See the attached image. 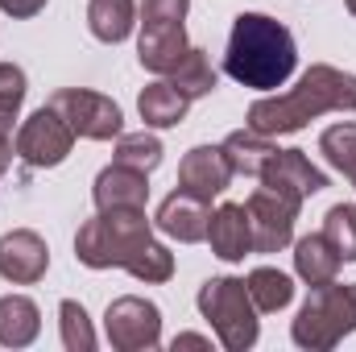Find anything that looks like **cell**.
Returning <instances> with one entry per match:
<instances>
[{"label":"cell","mask_w":356,"mask_h":352,"mask_svg":"<svg viewBox=\"0 0 356 352\" xmlns=\"http://www.w3.org/2000/svg\"><path fill=\"white\" fill-rule=\"evenodd\" d=\"M75 257L88 269H129L137 282L175 278V253L154 241L145 207H99L75 237Z\"/></svg>","instance_id":"cell-1"},{"label":"cell","mask_w":356,"mask_h":352,"mask_svg":"<svg viewBox=\"0 0 356 352\" xmlns=\"http://www.w3.org/2000/svg\"><path fill=\"white\" fill-rule=\"evenodd\" d=\"M323 112H356V75L315 63L286 95L257 99L245 120L261 137H282V133H298L302 125H311Z\"/></svg>","instance_id":"cell-2"},{"label":"cell","mask_w":356,"mask_h":352,"mask_svg":"<svg viewBox=\"0 0 356 352\" xmlns=\"http://www.w3.org/2000/svg\"><path fill=\"white\" fill-rule=\"evenodd\" d=\"M294 67H298V46L282 21H273L266 13H241L232 21L224 71L241 88L273 91L294 75Z\"/></svg>","instance_id":"cell-3"},{"label":"cell","mask_w":356,"mask_h":352,"mask_svg":"<svg viewBox=\"0 0 356 352\" xmlns=\"http://www.w3.org/2000/svg\"><path fill=\"white\" fill-rule=\"evenodd\" d=\"M356 332V282H323V286H311L290 336L298 349L311 352H332L344 336Z\"/></svg>","instance_id":"cell-4"},{"label":"cell","mask_w":356,"mask_h":352,"mask_svg":"<svg viewBox=\"0 0 356 352\" xmlns=\"http://www.w3.org/2000/svg\"><path fill=\"white\" fill-rule=\"evenodd\" d=\"M199 311L228 352H249L261 336V319L245 278H207L199 286Z\"/></svg>","instance_id":"cell-5"},{"label":"cell","mask_w":356,"mask_h":352,"mask_svg":"<svg viewBox=\"0 0 356 352\" xmlns=\"http://www.w3.org/2000/svg\"><path fill=\"white\" fill-rule=\"evenodd\" d=\"M50 108L75 129V137H88V141H112L120 137L124 129V116H120V104L99 95L88 88H63L50 95Z\"/></svg>","instance_id":"cell-6"},{"label":"cell","mask_w":356,"mask_h":352,"mask_svg":"<svg viewBox=\"0 0 356 352\" xmlns=\"http://www.w3.org/2000/svg\"><path fill=\"white\" fill-rule=\"evenodd\" d=\"M104 332H108V344L116 352L158 349V344H162V311H158V303H149V298L124 294V298L108 303V311H104Z\"/></svg>","instance_id":"cell-7"},{"label":"cell","mask_w":356,"mask_h":352,"mask_svg":"<svg viewBox=\"0 0 356 352\" xmlns=\"http://www.w3.org/2000/svg\"><path fill=\"white\" fill-rule=\"evenodd\" d=\"M71 145H75V129H71L50 104L38 108V112L21 125V133H17V158H21L25 166H38V170H50V166L67 162Z\"/></svg>","instance_id":"cell-8"},{"label":"cell","mask_w":356,"mask_h":352,"mask_svg":"<svg viewBox=\"0 0 356 352\" xmlns=\"http://www.w3.org/2000/svg\"><path fill=\"white\" fill-rule=\"evenodd\" d=\"M298 207L302 199H290V195H277L269 186H257L245 203L249 211V224H253V249L257 253H282L294 237V220H298Z\"/></svg>","instance_id":"cell-9"},{"label":"cell","mask_w":356,"mask_h":352,"mask_svg":"<svg viewBox=\"0 0 356 352\" xmlns=\"http://www.w3.org/2000/svg\"><path fill=\"white\" fill-rule=\"evenodd\" d=\"M50 269V249L38 232L29 228H13L0 237V278L13 286H33L42 282Z\"/></svg>","instance_id":"cell-10"},{"label":"cell","mask_w":356,"mask_h":352,"mask_svg":"<svg viewBox=\"0 0 356 352\" xmlns=\"http://www.w3.org/2000/svg\"><path fill=\"white\" fill-rule=\"evenodd\" d=\"M257 178H261V186L290 195V199H307V195H319L327 186V175L319 166H311V158L302 150H273V158L261 166Z\"/></svg>","instance_id":"cell-11"},{"label":"cell","mask_w":356,"mask_h":352,"mask_svg":"<svg viewBox=\"0 0 356 352\" xmlns=\"http://www.w3.org/2000/svg\"><path fill=\"white\" fill-rule=\"evenodd\" d=\"M207 220H211L207 199H199V195H191V191H182V186L162 199V207H158V216H154V224H158L166 237L182 241V245L207 241Z\"/></svg>","instance_id":"cell-12"},{"label":"cell","mask_w":356,"mask_h":352,"mask_svg":"<svg viewBox=\"0 0 356 352\" xmlns=\"http://www.w3.org/2000/svg\"><path fill=\"white\" fill-rule=\"evenodd\" d=\"M232 178L236 175H232V166H228V158H224L220 145H195L182 158V166H178V186L191 191V195H199V199H207V203L216 195H224Z\"/></svg>","instance_id":"cell-13"},{"label":"cell","mask_w":356,"mask_h":352,"mask_svg":"<svg viewBox=\"0 0 356 352\" xmlns=\"http://www.w3.org/2000/svg\"><path fill=\"white\" fill-rule=\"evenodd\" d=\"M207 241L220 262H245L253 253V224L245 203H220L207 220Z\"/></svg>","instance_id":"cell-14"},{"label":"cell","mask_w":356,"mask_h":352,"mask_svg":"<svg viewBox=\"0 0 356 352\" xmlns=\"http://www.w3.org/2000/svg\"><path fill=\"white\" fill-rule=\"evenodd\" d=\"M191 42L182 21H158V25H141V42H137V58L145 71L154 75H170L178 63L186 58Z\"/></svg>","instance_id":"cell-15"},{"label":"cell","mask_w":356,"mask_h":352,"mask_svg":"<svg viewBox=\"0 0 356 352\" xmlns=\"http://www.w3.org/2000/svg\"><path fill=\"white\" fill-rule=\"evenodd\" d=\"M95 207H145L149 203V175L112 162L95 178Z\"/></svg>","instance_id":"cell-16"},{"label":"cell","mask_w":356,"mask_h":352,"mask_svg":"<svg viewBox=\"0 0 356 352\" xmlns=\"http://www.w3.org/2000/svg\"><path fill=\"white\" fill-rule=\"evenodd\" d=\"M38 332H42V311L33 298L25 294L0 298V344L4 349H25L38 340Z\"/></svg>","instance_id":"cell-17"},{"label":"cell","mask_w":356,"mask_h":352,"mask_svg":"<svg viewBox=\"0 0 356 352\" xmlns=\"http://www.w3.org/2000/svg\"><path fill=\"white\" fill-rule=\"evenodd\" d=\"M186 108H191V99L170 79L149 83V88L141 91V99H137V112H141V120L149 129H175V125H182L186 120Z\"/></svg>","instance_id":"cell-18"},{"label":"cell","mask_w":356,"mask_h":352,"mask_svg":"<svg viewBox=\"0 0 356 352\" xmlns=\"http://www.w3.org/2000/svg\"><path fill=\"white\" fill-rule=\"evenodd\" d=\"M294 273L307 282V286H323L340 273V253L332 249V241L323 232H311L294 245Z\"/></svg>","instance_id":"cell-19"},{"label":"cell","mask_w":356,"mask_h":352,"mask_svg":"<svg viewBox=\"0 0 356 352\" xmlns=\"http://www.w3.org/2000/svg\"><path fill=\"white\" fill-rule=\"evenodd\" d=\"M224 158H228V166H232V175H249L257 178L261 175V166H266L269 158H273V141L261 137V133H253V129H236V133H228L224 137Z\"/></svg>","instance_id":"cell-20"},{"label":"cell","mask_w":356,"mask_h":352,"mask_svg":"<svg viewBox=\"0 0 356 352\" xmlns=\"http://www.w3.org/2000/svg\"><path fill=\"white\" fill-rule=\"evenodd\" d=\"M88 25L91 33L108 46L124 42L137 25V4L133 0H91L88 4Z\"/></svg>","instance_id":"cell-21"},{"label":"cell","mask_w":356,"mask_h":352,"mask_svg":"<svg viewBox=\"0 0 356 352\" xmlns=\"http://www.w3.org/2000/svg\"><path fill=\"white\" fill-rule=\"evenodd\" d=\"M245 286H249V294H253V307L261 311V315H273V311H282V307H290V298H294V282H290V273H282V269H253L249 278H245Z\"/></svg>","instance_id":"cell-22"},{"label":"cell","mask_w":356,"mask_h":352,"mask_svg":"<svg viewBox=\"0 0 356 352\" xmlns=\"http://www.w3.org/2000/svg\"><path fill=\"white\" fill-rule=\"evenodd\" d=\"M170 83H175L186 99H199V95H211L216 91V67H211V58H207V50H199V46H191L186 50V58L178 63L175 71H170Z\"/></svg>","instance_id":"cell-23"},{"label":"cell","mask_w":356,"mask_h":352,"mask_svg":"<svg viewBox=\"0 0 356 352\" xmlns=\"http://www.w3.org/2000/svg\"><path fill=\"white\" fill-rule=\"evenodd\" d=\"M162 154H166L162 141H158L154 133H145V129L116 137V162H120V166H133V170H145V175H149V170L162 166Z\"/></svg>","instance_id":"cell-24"},{"label":"cell","mask_w":356,"mask_h":352,"mask_svg":"<svg viewBox=\"0 0 356 352\" xmlns=\"http://www.w3.org/2000/svg\"><path fill=\"white\" fill-rule=\"evenodd\" d=\"M319 154H323L340 175L353 178V170H356V120L332 125V129L319 137Z\"/></svg>","instance_id":"cell-25"},{"label":"cell","mask_w":356,"mask_h":352,"mask_svg":"<svg viewBox=\"0 0 356 352\" xmlns=\"http://www.w3.org/2000/svg\"><path fill=\"white\" fill-rule=\"evenodd\" d=\"M323 237L340 253V262H356V203H336L323 216Z\"/></svg>","instance_id":"cell-26"},{"label":"cell","mask_w":356,"mask_h":352,"mask_svg":"<svg viewBox=\"0 0 356 352\" xmlns=\"http://www.w3.org/2000/svg\"><path fill=\"white\" fill-rule=\"evenodd\" d=\"M58 323H63V344H67V352H91L95 349V332H91V319H88V311H83V303L63 298Z\"/></svg>","instance_id":"cell-27"},{"label":"cell","mask_w":356,"mask_h":352,"mask_svg":"<svg viewBox=\"0 0 356 352\" xmlns=\"http://www.w3.org/2000/svg\"><path fill=\"white\" fill-rule=\"evenodd\" d=\"M25 71L21 67H13V63H0V112H8V116H17L21 112V104H25Z\"/></svg>","instance_id":"cell-28"},{"label":"cell","mask_w":356,"mask_h":352,"mask_svg":"<svg viewBox=\"0 0 356 352\" xmlns=\"http://www.w3.org/2000/svg\"><path fill=\"white\" fill-rule=\"evenodd\" d=\"M191 0H141V25H158V21H186Z\"/></svg>","instance_id":"cell-29"},{"label":"cell","mask_w":356,"mask_h":352,"mask_svg":"<svg viewBox=\"0 0 356 352\" xmlns=\"http://www.w3.org/2000/svg\"><path fill=\"white\" fill-rule=\"evenodd\" d=\"M0 8H4L8 17H21V21H25V17H38V13L46 8V0H0Z\"/></svg>","instance_id":"cell-30"},{"label":"cell","mask_w":356,"mask_h":352,"mask_svg":"<svg viewBox=\"0 0 356 352\" xmlns=\"http://www.w3.org/2000/svg\"><path fill=\"white\" fill-rule=\"evenodd\" d=\"M170 349H211V340H203V336H195V332H186V336H175V344Z\"/></svg>","instance_id":"cell-31"},{"label":"cell","mask_w":356,"mask_h":352,"mask_svg":"<svg viewBox=\"0 0 356 352\" xmlns=\"http://www.w3.org/2000/svg\"><path fill=\"white\" fill-rule=\"evenodd\" d=\"M13 154H17V150H13V137H8V141H0V175L8 170V162H13Z\"/></svg>","instance_id":"cell-32"},{"label":"cell","mask_w":356,"mask_h":352,"mask_svg":"<svg viewBox=\"0 0 356 352\" xmlns=\"http://www.w3.org/2000/svg\"><path fill=\"white\" fill-rule=\"evenodd\" d=\"M344 4H348V13H353V17H356V0H344Z\"/></svg>","instance_id":"cell-33"},{"label":"cell","mask_w":356,"mask_h":352,"mask_svg":"<svg viewBox=\"0 0 356 352\" xmlns=\"http://www.w3.org/2000/svg\"><path fill=\"white\" fill-rule=\"evenodd\" d=\"M353 186H356V170H353Z\"/></svg>","instance_id":"cell-34"}]
</instances>
